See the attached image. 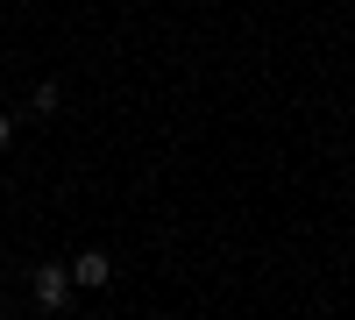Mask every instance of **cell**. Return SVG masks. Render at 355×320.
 Returning a JSON list of instances; mask_svg holds the SVG:
<instances>
[{
    "mask_svg": "<svg viewBox=\"0 0 355 320\" xmlns=\"http://www.w3.org/2000/svg\"><path fill=\"white\" fill-rule=\"evenodd\" d=\"M71 292H78V285H71V271H64V264H43V271H36V306H43V313H64V306H71Z\"/></svg>",
    "mask_w": 355,
    "mask_h": 320,
    "instance_id": "obj_1",
    "label": "cell"
},
{
    "mask_svg": "<svg viewBox=\"0 0 355 320\" xmlns=\"http://www.w3.org/2000/svg\"><path fill=\"white\" fill-rule=\"evenodd\" d=\"M64 271H71V285H78V292H100V285L114 278V264H107V249H78V256H71Z\"/></svg>",
    "mask_w": 355,
    "mask_h": 320,
    "instance_id": "obj_2",
    "label": "cell"
},
{
    "mask_svg": "<svg viewBox=\"0 0 355 320\" xmlns=\"http://www.w3.org/2000/svg\"><path fill=\"white\" fill-rule=\"evenodd\" d=\"M57 107H64V85H57V78H43L36 93H28V114H43V121H50Z\"/></svg>",
    "mask_w": 355,
    "mask_h": 320,
    "instance_id": "obj_3",
    "label": "cell"
},
{
    "mask_svg": "<svg viewBox=\"0 0 355 320\" xmlns=\"http://www.w3.org/2000/svg\"><path fill=\"white\" fill-rule=\"evenodd\" d=\"M0 150H15V114L0 107Z\"/></svg>",
    "mask_w": 355,
    "mask_h": 320,
    "instance_id": "obj_4",
    "label": "cell"
}]
</instances>
